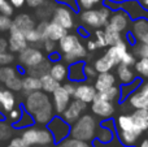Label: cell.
I'll list each match as a JSON object with an SVG mask.
<instances>
[{
	"instance_id": "obj_40",
	"label": "cell",
	"mask_w": 148,
	"mask_h": 147,
	"mask_svg": "<svg viewBox=\"0 0 148 147\" xmlns=\"http://www.w3.org/2000/svg\"><path fill=\"white\" fill-rule=\"evenodd\" d=\"M53 8L55 7H52V5L47 4V3L44 1V4H42L39 8H36V16L40 18V21L47 20V17H51V16H52Z\"/></svg>"
},
{
	"instance_id": "obj_22",
	"label": "cell",
	"mask_w": 148,
	"mask_h": 147,
	"mask_svg": "<svg viewBox=\"0 0 148 147\" xmlns=\"http://www.w3.org/2000/svg\"><path fill=\"white\" fill-rule=\"evenodd\" d=\"M116 77L118 78L122 85H129L133 83L136 80V73L133 67H129L125 64H118L116 67Z\"/></svg>"
},
{
	"instance_id": "obj_48",
	"label": "cell",
	"mask_w": 148,
	"mask_h": 147,
	"mask_svg": "<svg viewBox=\"0 0 148 147\" xmlns=\"http://www.w3.org/2000/svg\"><path fill=\"white\" fill-rule=\"evenodd\" d=\"M138 83H140V81L135 80L133 83H129V85H122V89H121V95H122L123 98H127V96L130 95V94L133 93L136 87H138V86H136Z\"/></svg>"
},
{
	"instance_id": "obj_51",
	"label": "cell",
	"mask_w": 148,
	"mask_h": 147,
	"mask_svg": "<svg viewBox=\"0 0 148 147\" xmlns=\"http://www.w3.org/2000/svg\"><path fill=\"white\" fill-rule=\"evenodd\" d=\"M96 74H97V72L94 68V65L84 64V76H86V78H95Z\"/></svg>"
},
{
	"instance_id": "obj_1",
	"label": "cell",
	"mask_w": 148,
	"mask_h": 147,
	"mask_svg": "<svg viewBox=\"0 0 148 147\" xmlns=\"http://www.w3.org/2000/svg\"><path fill=\"white\" fill-rule=\"evenodd\" d=\"M22 108L30 113L36 125L47 126L49 121L55 117V109L49 94L42 90L26 94L22 103Z\"/></svg>"
},
{
	"instance_id": "obj_21",
	"label": "cell",
	"mask_w": 148,
	"mask_h": 147,
	"mask_svg": "<svg viewBox=\"0 0 148 147\" xmlns=\"http://www.w3.org/2000/svg\"><path fill=\"white\" fill-rule=\"evenodd\" d=\"M12 26L17 27L18 30H21L22 33H26L27 30L35 27L36 22H35V20H34V17H31L29 13H18L12 20Z\"/></svg>"
},
{
	"instance_id": "obj_43",
	"label": "cell",
	"mask_w": 148,
	"mask_h": 147,
	"mask_svg": "<svg viewBox=\"0 0 148 147\" xmlns=\"http://www.w3.org/2000/svg\"><path fill=\"white\" fill-rule=\"evenodd\" d=\"M101 3V0H77V5L78 9L81 10H86V9H91V8H96L97 5Z\"/></svg>"
},
{
	"instance_id": "obj_50",
	"label": "cell",
	"mask_w": 148,
	"mask_h": 147,
	"mask_svg": "<svg viewBox=\"0 0 148 147\" xmlns=\"http://www.w3.org/2000/svg\"><path fill=\"white\" fill-rule=\"evenodd\" d=\"M135 61H136V57H135V55H134L131 51H129L127 54L125 55V57H123V59H122V63H121V64L129 65V67H134V64H135Z\"/></svg>"
},
{
	"instance_id": "obj_6",
	"label": "cell",
	"mask_w": 148,
	"mask_h": 147,
	"mask_svg": "<svg viewBox=\"0 0 148 147\" xmlns=\"http://www.w3.org/2000/svg\"><path fill=\"white\" fill-rule=\"evenodd\" d=\"M17 59H18V67L22 68L23 72H26V70L42 64L44 60H47V56L44 55L43 49L38 48L36 46H30L29 44L25 49H22L18 54Z\"/></svg>"
},
{
	"instance_id": "obj_39",
	"label": "cell",
	"mask_w": 148,
	"mask_h": 147,
	"mask_svg": "<svg viewBox=\"0 0 148 147\" xmlns=\"http://www.w3.org/2000/svg\"><path fill=\"white\" fill-rule=\"evenodd\" d=\"M131 52L136 59H148V43H135Z\"/></svg>"
},
{
	"instance_id": "obj_63",
	"label": "cell",
	"mask_w": 148,
	"mask_h": 147,
	"mask_svg": "<svg viewBox=\"0 0 148 147\" xmlns=\"http://www.w3.org/2000/svg\"><path fill=\"white\" fill-rule=\"evenodd\" d=\"M146 109H148V103H147V106H146Z\"/></svg>"
},
{
	"instance_id": "obj_42",
	"label": "cell",
	"mask_w": 148,
	"mask_h": 147,
	"mask_svg": "<svg viewBox=\"0 0 148 147\" xmlns=\"http://www.w3.org/2000/svg\"><path fill=\"white\" fill-rule=\"evenodd\" d=\"M94 41L96 43L97 48H105L107 46V41H105V36H104V30L103 29H96L94 33Z\"/></svg>"
},
{
	"instance_id": "obj_30",
	"label": "cell",
	"mask_w": 148,
	"mask_h": 147,
	"mask_svg": "<svg viewBox=\"0 0 148 147\" xmlns=\"http://www.w3.org/2000/svg\"><path fill=\"white\" fill-rule=\"evenodd\" d=\"M117 138L122 146L135 147L138 145V141L140 138V135L136 134V133H131V132H117Z\"/></svg>"
},
{
	"instance_id": "obj_23",
	"label": "cell",
	"mask_w": 148,
	"mask_h": 147,
	"mask_svg": "<svg viewBox=\"0 0 148 147\" xmlns=\"http://www.w3.org/2000/svg\"><path fill=\"white\" fill-rule=\"evenodd\" d=\"M105 52L112 57L113 61L116 63V65L121 64V63H122V59L125 57V55L129 52L127 42L123 41V42H120V43H117V44H113V46H108V49Z\"/></svg>"
},
{
	"instance_id": "obj_35",
	"label": "cell",
	"mask_w": 148,
	"mask_h": 147,
	"mask_svg": "<svg viewBox=\"0 0 148 147\" xmlns=\"http://www.w3.org/2000/svg\"><path fill=\"white\" fill-rule=\"evenodd\" d=\"M13 129L12 124L7 121V120H0V142H5V141H9L13 137Z\"/></svg>"
},
{
	"instance_id": "obj_25",
	"label": "cell",
	"mask_w": 148,
	"mask_h": 147,
	"mask_svg": "<svg viewBox=\"0 0 148 147\" xmlns=\"http://www.w3.org/2000/svg\"><path fill=\"white\" fill-rule=\"evenodd\" d=\"M48 73L55 78L56 81H59L60 83L64 82L68 80V65L65 64L62 60L59 61H53L51 63V67H49Z\"/></svg>"
},
{
	"instance_id": "obj_56",
	"label": "cell",
	"mask_w": 148,
	"mask_h": 147,
	"mask_svg": "<svg viewBox=\"0 0 148 147\" xmlns=\"http://www.w3.org/2000/svg\"><path fill=\"white\" fill-rule=\"evenodd\" d=\"M55 147H74V145H73V142H72V138L68 137L66 139H64L62 142L56 143V145H55Z\"/></svg>"
},
{
	"instance_id": "obj_16",
	"label": "cell",
	"mask_w": 148,
	"mask_h": 147,
	"mask_svg": "<svg viewBox=\"0 0 148 147\" xmlns=\"http://www.w3.org/2000/svg\"><path fill=\"white\" fill-rule=\"evenodd\" d=\"M91 112L97 119H110L116 112V107L113 102L95 98L91 103Z\"/></svg>"
},
{
	"instance_id": "obj_53",
	"label": "cell",
	"mask_w": 148,
	"mask_h": 147,
	"mask_svg": "<svg viewBox=\"0 0 148 147\" xmlns=\"http://www.w3.org/2000/svg\"><path fill=\"white\" fill-rule=\"evenodd\" d=\"M57 3H59V4L68 5V7H70V8H72V9H74V10L78 9V5H77V0H57Z\"/></svg>"
},
{
	"instance_id": "obj_17",
	"label": "cell",
	"mask_w": 148,
	"mask_h": 147,
	"mask_svg": "<svg viewBox=\"0 0 148 147\" xmlns=\"http://www.w3.org/2000/svg\"><path fill=\"white\" fill-rule=\"evenodd\" d=\"M86 109H87L86 103H83V102H81V100H77V99H73L69 103V106L66 107V109H65L60 116H61L68 124L72 125L73 122H75L84 113Z\"/></svg>"
},
{
	"instance_id": "obj_3",
	"label": "cell",
	"mask_w": 148,
	"mask_h": 147,
	"mask_svg": "<svg viewBox=\"0 0 148 147\" xmlns=\"http://www.w3.org/2000/svg\"><path fill=\"white\" fill-rule=\"evenodd\" d=\"M99 129L97 120L94 115L83 113L75 122L70 125V135L74 139L91 142L96 138V133Z\"/></svg>"
},
{
	"instance_id": "obj_26",
	"label": "cell",
	"mask_w": 148,
	"mask_h": 147,
	"mask_svg": "<svg viewBox=\"0 0 148 147\" xmlns=\"http://www.w3.org/2000/svg\"><path fill=\"white\" fill-rule=\"evenodd\" d=\"M116 67H117L116 63L113 61V59L107 54V52H104V55H101V56H100L99 59L95 60V63H94V68L96 69L97 73L110 72V70L114 69Z\"/></svg>"
},
{
	"instance_id": "obj_2",
	"label": "cell",
	"mask_w": 148,
	"mask_h": 147,
	"mask_svg": "<svg viewBox=\"0 0 148 147\" xmlns=\"http://www.w3.org/2000/svg\"><path fill=\"white\" fill-rule=\"evenodd\" d=\"M57 48L61 55V60L65 64H73L82 61L87 57V48L79 35L68 33L57 42Z\"/></svg>"
},
{
	"instance_id": "obj_11",
	"label": "cell",
	"mask_w": 148,
	"mask_h": 147,
	"mask_svg": "<svg viewBox=\"0 0 148 147\" xmlns=\"http://www.w3.org/2000/svg\"><path fill=\"white\" fill-rule=\"evenodd\" d=\"M73 96L65 90V87L62 85H60L53 93L51 94V100L53 104V109L56 115H61L62 112L66 109V107L69 106V103L72 102Z\"/></svg>"
},
{
	"instance_id": "obj_28",
	"label": "cell",
	"mask_w": 148,
	"mask_h": 147,
	"mask_svg": "<svg viewBox=\"0 0 148 147\" xmlns=\"http://www.w3.org/2000/svg\"><path fill=\"white\" fill-rule=\"evenodd\" d=\"M42 90V85H40V78L35 77L31 74H26L22 78V91L26 94L34 93V91Z\"/></svg>"
},
{
	"instance_id": "obj_44",
	"label": "cell",
	"mask_w": 148,
	"mask_h": 147,
	"mask_svg": "<svg viewBox=\"0 0 148 147\" xmlns=\"http://www.w3.org/2000/svg\"><path fill=\"white\" fill-rule=\"evenodd\" d=\"M14 61V54L8 51H4L0 54V67H4V65H10Z\"/></svg>"
},
{
	"instance_id": "obj_14",
	"label": "cell",
	"mask_w": 148,
	"mask_h": 147,
	"mask_svg": "<svg viewBox=\"0 0 148 147\" xmlns=\"http://www.w3.org/2000/svg\"><path fill=\"white\" fill-rule=\"evenodd\" d=\"M130 33L135 43H148V17L135 18L130 23Z\"/></svg>"
},
{
	"instance_id": "obj_7",
	"label": "cell",
	"mask_w": 148,
	"mask_h": 147,
	"mask_svg": "<svg viewBox=\"0 0 148 147\" xmlns=\"http://www.w3.org/2000/svg\"><path fill=\"white\" fill-rule=\"evenodd\" d=\"M74 12L75 10L68 7V5L59 4L53 8L51 20L59 23V25H61L62 27L69 31L75 27V14H74Z\"/></svg>"
},
{
	"instance_id": "obj_32",
	"label": "cell",
	"mask_w": 148,
	"mask_h": 147,
	"mask_svg": "<svg viewBox=\"0 0 148 147\" xmlns=\"http://www.w3.org/2000/svg\"><path fill=\"white\" fill-rule=\"evenodd\" d=\"M121 95V89L117 87V86H112V87L107 89L104 91H99L96 94L97 99H103V100H108V102H113L114 103Z\"/></svg>"
},
{
	"instance_id": "obj_55",
	"label": "cell",
	"mask_w": 148,
	"mask_h": 147,
	"mask_svg": "<svg viewBox=\"0 0 148 147\" xmlns=\"http://www.w3.org/2000/svg\"><path fill=\"white\" fill-rule=\"evenodd\" d=\"M75 85L77 83L75 82H72V81H69V82H66L65 85H62L65 87V90L68 91V93L70 94V95L73 96V94H74V90H75Z\"/></svg>"
},
{
	"instance_id": "obj_34",
	"label": "cell",
	"mask_w": 148,
	"mask_h": 147,
	"mask_svg": "<svg viewBox=\"0 0 148 147\" xmlns=\"http://www.w3.org/2000/svg\"><path fill=\"white\" fill-rule=\"evenodd\" d=\"M34 124H35V122H34L33 116H31L30 113H27V112L23 109V112H22V115H21L20 120H18L17 122H14L12 126H13V129H14V130H22V129H25V128L31 126V125H34Z\"/></svg>"
},
{
	"instance_id": "obj_10",
	"label": "cell",
	"mask_w": 148,
	"mask_h": 147,
	"mask_svg": "<svg viewBox=\"0 0 148 147\" xmlns=\"http://www.w3.org/2000/svg\"><path fill=\"white\" fill-rule=\"evenodd\" d=\"M131 23V18L125 10L121 8V9H114L109 16V20H108V23L105 26L114 31H118V33H125L129 27H130Z\"/></svg>"
},
{
	"instance_id": "obj_57",
	"label": "cell",
	"mask_w": 148,
	"mask_h": 147,
	"mask_svg": "<svg viewBox=\"0 0 148 147\" xmlns=\"http://www.w3.org/2000/svg\"><path fill=\"white\" fill-rule=\"evenodd\" d=\"M9 3L12 4L13 8H17V9H21L23 5L26 4V0H9Z\"/></svg>"
},
{
	"instance_id": "obj_49",
	"label": "cell",
	"mask_w": 148,
	"mask_h": 147,
	"mask_svg": "<svg viewBox=\"0 0 148 147\" xmlns=\"http://www.w3.org/2000/svg\"><path fill=\"white\" fill-rule=\"evenodd\" d=\"M5 147H30L22 138L18 135V137H12L9 139V143H8Z\"/></svg>"
},
{
	"instance_id": "obj_33",
	"label": "cell",
	"mask_w": 148,
	"mask_h": 147,
	"mask_svg": "<svg viewBox=\"0 0 148 147\" xmlns=\"http://www.w3.org/2000/svg\"><path fill=\"white\" fill-rule=\"evenodd\" d=\"M103 30H104V36H105V41H107V46H113V44H117V43H120V42L125 41L122 33L114 31V30H112V29L107 27V26H104Z\"/></svg>"
},
{
	"instance_id": "obj_19",
	"label": "cell",
	"mask_w": 148,
	"mask_h": 147,
	"mask_svg": "<svg viewBox=\"0 0 148 147\" xmlns=\"http://www.w3.org/2000/svg\"><path fill=\"white\" fill-rule=\"evenodd\" d=\"M17 104V98L14 93L7 89L3 83H0V111L8 113Z\"/></svg>"
},
{
	"instance_id": "obj_4",
	"label": "cell",
	"mask_w": 148,
	"mask_h": 147,
	"mask_svg": "<svg viewBox=\"0 0 148 147\" xmlns=\"http://www.w3.org/2000/svg\"><path fill=\"white\" fill-rule=\"evenodd\" d=\"M20 137L30 147H55V139L49 129L44 125H31L21 130Z\"/></svg>"
},
{
	"instance_id": "obj_54",
	"label": "cell",
	"mask_w": 148,
	"mask_h": 147,
	"mask_svg": "<svg viewBox=\"0 0 148 147\" xmlns=\"http://www.w3.org/2000/svg\"><path fill=\"white\" fill-rule=\"evenodd\" d=\"M84 46H86V48H87L88 52H94V51L97 49V46H96V43H95L94 39H87V42H86Z\"/></svg>"
},
{
	"instance_id": "obj_18",
	"label": "cell",
	"mask_w": 148,
	"mask_h": 147,
	"mask_svg": "<svg viewBox=\"0 0 148 147\" xmlns=\"http://www.w3.org/2000/svg\"><path fill=\"white\" fill-rule=\"evenodd\" d=\"M114 126L117 132H131V133H136L139 135L143 134V132L135 125L131 115L123 113V115L117 116V119L114 121Z\"/></svg>"
},
{
	"instance_id": "obj_8",
	"label": "cell",
	"mask_w": 148,
	"mask_h": 147,
	"mask_svg": "<svg viewBox=\"0 0 148 147\" xmlns=\"http://www.w3.org/2000/svg\"><path fill=\"white\" fill-rule=\"evenodd\" d=\"M36 29L40 31L42 36H43V41L44 39H51V41H53V42H59L62 36H65L69 33L66 29H64L61 25L56 23L52 20L51 21L43 20V21H40V22H38L36 23Z\"/></svg>"
},
{
	"instance_id": "obj_31",
	"label": "cell",
	"mask_w": 148,
	"mask_h": 147,
	"mask_svg": "<svg viewBox=\"0 0 148 147\" xmlns=\"http://www.w3.org/2000/svg\"><path fill=\"white\" fill-rule=\"evenodd\" d=\"M39 78H40L42 91H44V93H47V94H52L60 85H61V83H60L59 81L55 80L49 73H46V74H43L42 77H39Z\"/></svg>"
},
{
	"instance_id": "obj_15",
	"label": "cell",
	"mask_w": 148,
	"mask_h": 147,
	"mask_svg": "<svg viewBox=\"0 0 148 147\" xmlns=\"http://www.w3.org/2000/svg\"><path fill=\"white\" fill-rule=\"evenodd\" d=\"M96 94H97V91L94 85L82 81V82H77L73 98L77 99V100L83 102L86 104H91L94 102V99L96 98Z\"/></svg>"
},
{
	"instance_id": "obj_5",
	"label": "cell",
	"mask_w": 148,
	"mask_h": 147,
	"mask_svg": "<svg viewBox=\"0 0 148 147\" xmlns=\"http://www.w3.org/2000/svg\"><path fill=\"white\" fill-rule=\"evenodd\" d=\"M112 13V9L109 7L101 5L99 8H91V9L81 10L79 21L84 27L90 29H103L108 23L109 16Z\"/></svg>"
},
{
	"instance_id": "obj_20",
	"label": "cell",
	"mask_w": 148,
	"mask_h": 147,
	"mask_svg": "<svg viewBox=\"0 0 148 147\" xmlns=\"http://www.w3.org/2000/svg\"><path fill=\"white\" fill-rule=\"evenodd\" d=\"M116 81H117V77L110 72L97 73L96 77L94 78V86H95V89H96V91L99 93V91H104V90H107V89L114 86Z\"/></svg>"
},
{
	"instance_id": "obj_37",
	"label": "cell",
	"mask_w": 148,
	"mask_h": 147,
	"mask_svg": "<svg viewBox=\"0 0 148 147\" xmlns=\"http://www.w3.org/2000/svg\"><path fill=\"white\" fill-rule=\"evenodd\" d=\"M23 34H25V38H26V41H27V43L30 44V46L40 44L42 41H43V36H42L40 31L36 29V26L35 27H33V29H30V30H27L26 33H23Z\"/></svg>"
},
{
	"instance_id": "obj_41",
	"label": "cell",
	"mask_w": 148,
	"mask_h": 147,
	"mask_svg": "<svg viewBox=\"0 0 148 147\" xmlns=\"http://www.w3.org/2000/svg\"><path fill=\"white\" fill-rule=\"evenodd\" d=\"M22 112H23V108L22 107H17L16 106L13 109H10L8 113H5V120H7L9 124H14V122H17L18 120H20V117H21V115H22Z\"/></svg>"
},
{
	"instance_id": "obj_36",
	"label": "cell",
	"mask_w": 148,
	"mask_h": 147,
	"mask_svg": "<svg viewBox=\"0 0 148 147\" xmlns=\"http://www.w3.org/2000/svg\"><path fill=\"white\" fill-rule=\"evenodd\" d=\"M133 68L138 77L148 80V59H136Z\"/></svg>"
},
{
	"instance_id": "obj_38",
	"label": "cell",
	"mask_w": 148,
	"mask_h": 147,
	"mask_svg": "<svg viewBox=\"0 0 148 147\" xmlns=\"http://www.w3.org/2000/svg\"><path fill=\"white\" fill-rule=\"evenodd\" d=\"M96 138L100 143H110L113 139V132L112 129H109L108 126H100L97 129V133H96Z\"/></svg>"
},
{
	"instance_id": "obj_59",
	"label": "cell",
	"mask_w": 148,
	"mask_h": 147,
	"mask_svg": "<svg viewBox=\"0 0 148 147\" xmlns=\"http://www.w3.org/2000/svg\"><path fill=\"white\" fill-rule=\"evenodd\" d=\"M136 147H148V138L147 139H143L139 145H136Z\"/></svg>"
},
{
	"instance_id": "obj_12",
	"label": "cell",
	"mask_w": 148,
	"mask_h": 147,
	"mask_svg": "<svg viewBox=\"0 0 148 147\" xmlns=\"http://www.w3.org/2000/svg\"><path fill=\"white\" fill-rule=\"evenodd\" d=\"M148 103V80L135 89L127 96V104L131 108H146Z\"/></svg>"
},
{
	"instance_id": "obj_29",
	"label": "cell",
	"mask_w": 148,
	"mask_h": 147,
	"mask_svg": "<svg viewBox=\"0 0 148 147\" xmlns=\"http://www.w3.org/2000/svg\"><path fill=\"white\" fill-rule=\"evenodd\" d=\"M131 117H133L135 125L142 132L148 130V109H146V108L134 109V112L131 113Z\"/></svg>"
},
{
	"instance_id": "obj_60",
	"label": "cell",
	"mask_w": 148,
	"mask_h": 147,
	"mask_svg": "<svg viewBox=\"0 0 148 147\" xmlns=\"http://www.w3.org/2000/svg\"><path fill=\"white\" fill-rule=\"evenodd\" d=\"M140 4L143 5V7L148 8V0H140Z\"/></svg>"
},
{
	"instance_id": "obj_52",
	"label": "cell",
	"mask_w": 148,
	"mask_h": 147,
	"mask_svg": "<svg viewBox=\"0 0 148 147\" xmlns=\"http://www.w3.org/2000/svg\"><path fill=\"white\" fill-rule=\"evenodd\" d=\"M44 1H46V0H26V5H27L29 8L36 9V8H39L42 4H44Z\"/></svg>"
},
{
	"instance_id": "obj_9",
	"label": "cell",
	"mask_w": 148,
	"mask_h": 147,
	"mask_svg": "<svg viewBox=\"0 0 148 147\" xmlns=\"http://www.w3.org/2000/svg\"><path fill=\"white\" fill-rule=\"evenodd\" d=\"M47 128L53 135L55 143H60L70 135V124H68L60 115H55V117L47 124Z\"/></svg>"
},
{
	"instance_id": "obj_61",
	"label": "cell",
	"mask_w": 148,
	"mask_h": 147,
	"mask_svg": "<svg viewBox=\"0 0 148 147\" xmlns=\"http://www.w3.org/2000/svg\"><path fill=\"white\" fill-rule=\"evenodd\" d=\"M0 120H5V113L3 111H0Z\"/></svg>"
},
{
	"instance_id": "obj_46",
	"label": "cell",
	"mask_w": 148,
	"mask_h": 147,
	"mask_svg": "<svg viewBox=\"0 0 148 147\" xmlns=\"http://www.w3.org/2000/svg\"><path fill=\"white\" fill-rule=\"evenodd\" d=\"M0 13L5 16L12 17L14 13V8L12 7V4L9 3V0H0Z\"/></svg>"
},
{
	"instance_id": "obj_27",
	"label": "cell",
	"mask_w": 148,
	"mask_h": 147,
	"mask_svg": "<svg viewBox=\"0 0 148 147\" xmlns=\"http://www.w3.org/2000/svg\"><path fill=\"white\" fill-rule=\"evenodd\" d=\"M22 68H20L18 65H4L0 67V83L4 85L7 81H9L10 78L16 77V76H22Z\"/></svg>"
},
{
	"instance_id": "obj_62",
	"label": "cell",
	"mask_w": 148,
	"mask_h": 147,
	"mask_svg": "<svg viewBox=\"0 0 148 147\" xmlns=\"http://www.w3.org/2000/svg\"><path fill=\"white\" fill-rule=\"evenodd\" d=\"M125 0H110V3H123Z\"/></svg>"
},
{
	"instance_id": "obj_13",
	"label": "cell",
	"mask_w": 148,
	"mask_h": 147,
	"mask_svg": "<svg viewBox=\"0 0 148 147\" xmlns=\"http://www.w3.org/2000/svg\"><path fill=\"white\" fill-rule=\"evenodd\" d=\"M27 46L29 43L25 38V34L17 27L12 26L8 31V49L13 54H20Z\"/></svg>"
},
{
	"instance_id": "obj_58",
	"label": "cell",
	"mask_w": 148,
	"mask_h": 147,
	"mask_svg": "<svg viewBox=\"0 0 148 147\" xmlns=\"http://www.w3.org/2000/svg\"><path fill=\"white\" fill-rule=\"evenodd\" d=\"M4 51H8V39L4 36H0V54Z\"/></svg>"
},
{
	"instance_id": "obj_47",
	"label": "cell",
	"mask_w": 148,
	"mask_h": 147,
	"mask_svg": "<svg viewBox=\"0 0 148 147\" xmlns=\"http://www.w3.org/2000/svg\"><path fill=\"white\" fill-rule=\"evenodd\" d=\"M40 44H42V49H43V52H46L47 55L55 52L56 48H57V42H53V41H51V39H44Z\"/></svg>"
},
{
	"instance_id": "obj_24",
	"label": "cell",
	"mask_w": 148,
	"mask_h": 147,
	"mask_svg": "<svg viewBox=\"0 0 148 147\" xmlns=\"http://www.w3.org/2000/svg\"><path fill=\"white\" fill-rule=\"evenodd\" d=\"M68 80L72 82H82L86 80L84 76V63L75 61L68 65Z\"/></svg>"
},
{
	"instance_id": "obj_45",
	"label": "cell",
	"mask_w": 148,
	"mask_h": 147,
	"mask_svg": "<svg viewBox=\"0 0 148 147\" xmlns=\"http://www.w3.org/2000/svg\"><path fill=\"white\" fill-rule=\"evenodd\" d=\"M12 27V18L0 13V33H7Z\"/></svg>"
}]
</instances>
